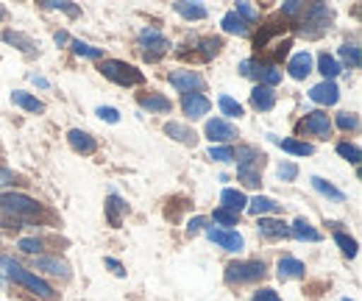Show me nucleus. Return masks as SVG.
<instances>
[{
    "label": "nucleus",
    "mask_w": 362,
    "mask_h": 301,
    "mask_svg": "<svg viewBox=\"0 0 362 301\" xmlns=\"http://www.w3.org/2000/svg\"><path fill=\"white\" fill-rule=\"evenodd\" d=\"M0 268L6 271V276H8L11 282L23 285V288H25V290H31L34 296H40V299H53V288L47 285L45 279H40L37 273L25 271L20 262H14V259H8V257H0Z\"/></svg>",
    "instance_id": "f257e3e1"
},
{
    "label": "nucleus",
    "mask_w": 362,
    "mask_h": 301,
    "mask_svg": "<svg viewBox=\"0 0 362 301\" xmlns=\"http://www.w3.org/2000/svg\"><path fill=\"white\" fill-rule=\"evenodd\" d=\"M262 154L251 145H243L237 148V176L245 187H259L262 184V176H259V168H262Z\"/></svg>",
    "instance_id": "f03ea898"
},
{
    "label": "nucleus",
    "mask_w": 362,
    "mask_h": 301,
    "mask_svg": "<svg viewBox=\"0 0 362 301\" xmlns=\"http://www.w3.org/2000/svg\"><path fill=\"white\" fill-rule=\"evenodd\" d=\"M100 73H103L109 81H115V84H120V86H136L145 81V76H142L136 67L126 64V62H117V59H103Z\"/></svg>",
    "instance_id": "7ed1b4c3"
},
{
    "label": "nucleus",
    "mask_w": 362,
    "mask_h": 301,
    "mask_svg": "<svg viewBox=\"0 0 362 301\" xmlns=\"http://www.w3.org/2000/svg\"><path fill=\"white\" fill-rule=\"evenodd\" d=\"M240 70H243V76L245 79H257L262 86H276L281 81V70L271 64V62H251V59H245L243 64H240Z\"/></svg>",
    "instance_id": "20e7f679"
},
{
    "label": "nucleus",
    "mask_w": 362,
    "mask_h": 301,
    "mask_svg": "<svg viewBox=\"0 0 362 301\" xmlns=\"http://www.w3.org/2000/svg\"><path fill=\"white\" fill-rule=\"evenodd\" d=\"M0 210L14 217H34L40 212V204L23 193H3L0 195Z\"/></svg>",
    "instance_id": "39448f33"
},
{
    "label": "nucleus",
    "mask_w": 362,
    "mask_h": 301,
    "mask_svg": "<svg viewBox=\"0 0 362 301\" xmlns=\"http://www.w3.org/2000/svg\"><path fill=\"white\" fill-rule=\"evenodd\" d=\"M265 276V265L259 262V259H245V262H231L226 265V282H237V285H243V282H257V279H262Z\"/></svg>",
    "instance_id": "423d86ee"
},
{
    "label": "nucleus",
    "mask_w": 362,
    "mask_h": 301,
    "mask_svg": "<svg viewBox=\"0 0 362 301\" xmlns=\"http://www.w3.org/2000/svg\"><path fill=\"white\" fill-rule=\"evenodd\" d=\"M139 45H142V56H145L148 62H156V59H162V56L170 50L168 37L159 34L156 28H142V31H139Z\"/></svg>",
    "instance_id": "0eeeda50"
},
{
    "label": "nucleus",
    "mask_w": 362,
    "mask_h": 301,
    "mask_svg": "<svg viewBox=\"0 0 362 301\" xmlns=\"http://www.w3.org/2000/svg\"><path fill=\"white\" fill-rule=\"evenodd\" d=\"M329 20H332L329 6H326V3H313V6L307 8V20H304L301 34H307V37H317V34H323V31L329 28Z\"/></svg>",
    "instance_id": "6e6552de"
},
{
    "label": "nucleus",
    "mask_w": 362,
    "mask_h": 301,
    "mask_svg": "<svg viewBox=\"0 0 362 301\" xmlns=\"http://www.w3.org/2000/svg\"><path fill=\"white\" fill-rule=\"evenodd\" d=\"M181 109H184V115H187L189 120H198V118L209 115L212 103H209V98L201 95V92H187V95H181Z\"/></svg>",
    "instance_id": "1a4fd4ad"
},
{
    "label": "nucleus",
    "mask_w": 362,
    "mask_h": 301,
    "mask_svg": "<svg viewBox=\"0 0 362 301\" xmlns=\"http://www.w3.org/2000/svg\"><path fill=\"white\" fill-rule=\"evenodd\" d=\"M206 237L212 240V243H218L221 249H226V251H243V237L234 232V229H221V226H209L206 229Z\"/></svg>",
    "instance_id": "9d476101"
},
{
    "label": "nucleus",
    "mask_w": 362,
    "mask_h": 301,
    "mask_svg": "<svg viewBox=\"0 0 362 301\" xmlns=\"http://www.w3.org/2000/svg\"><path fill=\"white\" fill-rule=\"evenodd\" d=\"M168 79H170V84L176 86L179 92H184V95H187V92H201V89H204V79H201L195 70H173Z\"/></svg>",
    "instance_id": "9b49d317"
},
{
    "label": "nucleus",
    "mask_w": 362,
    "mask_h": 301,
    "mask_svg": "<svg viewBox=\"0 0 362 301\" xmlns=\"http://www.w3.org/2000/svg\"><path fill=\"white\" fill-rule=\"evenodd\" d=\"M332 129V120L326 112H310L304 120H301V131L304 134H313V137H326Z\"/></svg>",
    "instance_id": "f8f14e48"
},
{
    "label": "nucleus",
    "mask_w": 362,
    "mask_h": 301,
    "mask_svg": "<svg viewBox=\"0 0 362 301\" xmlns=\"http://www.w3.org/2000/svg\"><path fill=\"white\" fill-rule=\"evenodd\" d=\"M310 98L315 103H320V106H334L340 101V89H337L334 81H320V84H315L310 89Z\"/></svg>",
    "instance_id": "ddd939ff"
},
{
    "label": "nucleus",
    "mask_w": 362,
    "mask_h": 301,
    "mask_svg": "<svg viewBox=\"0 0 362 301\" xmlns=\"http://www.w3.org/2000/svg\"><path fill=\"white\" fill-rule=\"evenodd\" d=\"M204 134H206L212 142H231V140L237 137V129H234L231 123H226L223 118H215V120H209V123H206Z\"/></svg>",
    "instance_id": "4468645a"
},
{
    "label": "nucleus",
    "mask_w": 362,
    "mask_h": 301,
    "mask_svg": "<svg viewBox=\"0 0 362 301\" xmlns=\"http://www.w3.org/2000/svg\"><path fill=\"white\" fill-rule=\"evenodd\" d=\"M287 70H290V76L293 79H307L310 73H313V56L307 53V50H301V53H296L293 59H290V64H287Z\"/></svg>",
    "instance_id": "2eb2a0df"
},
{
    "label": "nucleus",
    "mask_w": 362,
    "mask_h": 301,
    "mask_svg": "<svg viewBox=\"0 0 362 301\" xmlns=\"http://www.w3.org/2000/svg\"><path fill=\"white\" fill-rule=\"evenodd\" d=\"M259 234L262 237H290V226L284 223V220H279V217H259Z\"/></svg>",
    "instance_id": "dca6fc26"
},
{
    "label": "nucleus",
    "mask_w": 362,
    "mask_h": 301,
    "mask_svg": "<svg viewBox=\"0 0 362 301\" xmlns=\"http://www.w3.org/2000/svg\"><path fill=\"white\" fill-rule=\"evenodd\" d=\"M139 106L148 109V112H159V115H168V112L173 109L170 98H165V95H159V92H148V95H142V98H139Z\"/></svg>",
    "instance_id": "f3484780"
},
{
    "label": "nucleus",
    "mask_w": 362,
    "mask_h": 301,
    "mask_svg": "<svg viewBox=\"0 0 362 301\" xmlns=\"http://www.w3.org/2000/svg\"><path fill=\"white\" fill-rule=\"evenodd\" d=\"M251 106L254 109H259V112H271L273 106H276V92H273L271 86H254V92H251Z\"/></svg>",
    "instance_id": "a211bd4d"
},
{
    "label": "nucleus",
    "mask_w": 362,
    "mask_h": 301,
    "mask_svg": "<svg viewBox=\"0 0 362 301\" xmlns=\"http://www.w3.org/2000/svg\"><path fill=\"white\" fill-rule=\"evenodd\" d=\"M221 204H223V210L234 212V215H240V212L248 207V198H245L240 190H231V187H226V190L221 193Z\"/></svg>",
    "instance_id": "6ab92c4d"
},
{
    "label": "nucleus",
    "mask_w": 362,
    "mask_h": 301,
    "mask_svg": "<svg viewBox=\"0 0 362 301\" xmlns=\"http://www.w3.org/2000/svg\"><path fill=\"white\" fill-rule=\"evenodd\" d=\"M279 279H301L304 276V262L301 259H296V257H281L279 259Z\"/></svg>",
    "instance_id": "aec40b11"
},
{
    "label": "nucleus",
    "mask_w": 362,
    "mask_h": 301,
    "mask_svg": "<svg viewBox=\"0 0 362 301\" xmlns=\"http://www.w3.org/2000/svg\"><path fill=\"white\" fill-rule=\"evenodd\" d=\"M67 140H70V145H73L78 154H95V151H98V142L92 140L87 131H81V129H73L67 134Z\"/></svg>",
    "instance_id": "412c9836"
},
{
    "label": "nucleus",
    "mask_w": 362,
    "mask_h": 301,
    "mask_svg": "<svg viewBox=\"0 0 362 301\" xmlns=\"http://www.w3.org/2000/svg\"><path fill=\"white\" fill-rule=\"evenodd\" d=\"M165 131H168L176 142H181V145H195V142H198V134L189 129V126H184V123H176V120H170V123L165 126Z\"/></svg>",
    "instance_id": "4be33fe9"
},
{
    "label": "nucleus",
    "mask_w": 362,
    "mask_h": 301,
    "mask_svg": "<svg viewBox=\"0 0 362 301\" xmlns=\"http://www.w3.org/2000/svg\"><path fill=\"white\" fill-rule=\"evenodd\" d=\"M290 234H293L296 240H307V243H317V240H320V232L313 229V223L304 220V217H298V220L290 226Z\"/></svg>",
    "instance_id": "5701e85b"
},
{
    "label": "nucleus",
    "mask_w": 362,
    "mask_h": 301,
    "mask_svg": "<svg viewBox=\"0 0 362 301\" xmlns=\"http://www.w3.org/2000/svg\"><path fill=\"white\" fill-rule=\"evenodd\" d=\"M11 101H14V106H20V109H25V112H45V103H42L40 98L23 92V89H14V92H11Z\"/></svg>",
    "instance_id": "b1692460"
},
{
    "label": "nucleus",
    "mask_w": 362,
    "mask_h": 301,
    "mask_svg": "<svg viewBox=\"0 0 362 301\" xmlns=\"http://www.w3.org/2000/svg\"><path fill=\"white\" fill-rule=\"evenodd\" d=\"M3 40L8 45H17L23 53H28V56H34L37 50H40V45L34 42L31 37H25V34H20V31H3Z\"/></svg>",
    "instance_id": "393cba45"
},
{
    "label": "nucleus",
    "mask_w": 362,
    "mask_h": 301,
    "mask_svg": "<svg viewBox=\"0 0 362 301\" xmlns=\"http://www.w3.org/2000/svg\"><path fill=\"white\" fill-rule=\"evenodd\" d=\"M271 140L281 145V151L296 154V157H313V154H315V148H313L310 142H304V140H276V137H271Z\"/></svg>",
    "instance_id": "a878e982"
},
{
    "label": "nucleus",
    "mask_w": 362,
    "mask_h": 301,
    "mask_svg": "<svg viewBox=\"0 0 362 301\" xmlns=\"http://www.w3.org/2000/svg\"><path fill=\"white\" fill-rule=\"evenodd\" d=\"M37 268H40V271H45V273H53V276H62V279H67V276H70L67 262H62V259H56V257H40L37 259Z\"/></svg>",
    "instance_id": "bb28decb"
},
{
    "label": "nucleus",
    "mask_w": 362,
    "mask_h": 301,
    "mask_svg": "<svg viewBox=\"0 0 362 301\" xmlns=\"http://www.w3.org/2000/svg\"><path fill=\"white\" fill-rule=\"evenodd\" d=\"M251 215H268V212H279V204L268 198V195H257L254 201H248V207H245Z\"/></svg>",
    "instance_id": "cd10ccee"
},
{
    "label": "nucleus",
    "mask_w": 362,
    "mask_h": 301,
    "mask_svg": "<svg viewBox=\"0 0 362 301\" xmlns=\"http://www.w3.org/2000/svg\"><path fill=\"white\" fill-rule=\"evenodd\" d=\"M317 67H320V73H323V81H332L334 76H340V73H343V67L337 64V59H334V56H329V53H320Z\"/></svg>",
    "instance_id": "c85d7f7f"
},
{
    "label": "nucleus",
    "mask_w": 362,
    "mask_h": 301,
    "mask_svg": "<svg viewBox=\"0 0 362 301\" xmlns=\"http://www.w3.org/2000/svg\"><path fill=\"white\" fill-rule=\"evenodd\" d=\"M129 207H126V201L120 198V195H109V204H106V220L112 223V226H120V212H126Z\"/></svg>",
    "instance_id": "c756f323"
},
{
    "label": "nucleus",
    "mask_w": 362,
    "mask_h": 301,
    "mask_svg": "<svg viewBox=\"0 0 362 301\" xmlns=\"http://www.w3.org/2000/svg\"><path fill=\"white\" fill-rule=\"evenodd\" d=\"M221 25H223V31H226V34L248 37V25H245V23H243V20H240V17L234 14V11H228L226 17H223V23H221Z\"/></svg>",
    "instance_id": "7c9ffc66"
},
{
    "label": "nucleus",
    "mask_w": 362,
    "mask_h": 301,
    "mask_svg": "<svg viewBox=\"0 0 362 301\" xmlns=\"http://www.w3.org/2000/svg\"><path fill=\"white\" fill-rule=\"evenodd\" d=\"M173 6H176V11L184 14L187 20H204V17H206V8L198 6V3H184V0H179V3H173Z\"/></svg>",
    "instance_id": "2f4dec72"
},
{
    "label": "nucleus",
    "mask_w": 362,
    "mask_h": 301,
    "mask_svg": "<svg viewBox=\"0 0 362 301\" xmlns=\"http://www.w3.org/2000/svg\"><path fill=\"white\" fill-rule=\"evenodd\" d=\"M313 187H315L317 193H323L326 198H332V201H343L346 195H343V190H337V187H332L326 178H320V176H313Z\"/></svg>",
    "instance_id": "473e14b6"
},
{
    "label": "nucleus",
    "mask_w": 362,
    "mask_h": 301,
    "mask_svg": "<svg viewBox=\"0 0 362 301\" xmlns=\"http://www.w3.org/2000/svg\"><path fill=\"white\" fill-rule=\"evenodd\" d=\"M337 53H340V59H343L349 67H360L362 64V53H360V47H357V45H343Z\"/></svg>",
    "instance_id": "72a5a7b5"
},
{
    "label": "nucleus",
    "mask_w": 362,
    "mask_h": 301,
    "mask_svg": "<svg viewBox=\"0 0 362 301\" xmlns=\"http://www.w3.org/2000/svg\"><path fill=\"white\" fill-rule=\"evenodd\" d=\"M334 243L343 249L346 257H357V249H360V246H357L354 237H349V234H343V232H334Z\"/></svg>",
    "instance_id": "f704fd0d"
},
{
    "label": "nucleus",
    "mask_w": 362,
    "mask_h": 301,
    "mask_svg": "<svg viewBox=\"0 0 362 301\" xmlns=\"http://www.w3.org/2000/svg\"><path fill=\"white\" fill-rule=\"evenodd\" d=\"M218 106H221V112H223L226 118H240V115H243V106H240L234 98H228V95H221V98H218Z\"/></svg>",
    "instance_id": "c9c22d12"
},
{
    "label": "nucleus",
    "mask_w": 362,
    "mask_h": 301,
    "mask_svg": "<svg viewBox=\"0 0 362 301\" xmlns=\"http://www.w3.org/2000/svg\"><path fill=\"white\" fill-rule=\"evenodd\" d=\"M198 47H201V56H204V59H212V56H218V53H221V47H223V40L206 37V40H201V42H198Z\"/></svg>",
    "instance_id": "e433bc0d"
},
{
    "label": "nucleus",
    "mask_w": 362,
    "mask_h": 301,
    "mask_svg": "<svg viewBox=\"0 0 362 301\" xmlns=\"http://www.w3.org/2000/svg\"><path fill=\"white\" fill-rule=\"evenodd\" d=\"M73 53H76V56H84V59H100V56H103L100 47H92V45L81 42V40H73Z\"/></svg>",
    "instance_id": "4c0bfd02"
},
{
    "label": "nucleus",
    "mask_w": 362,
    "mask_h": 301,
    "mask_svg": "<svg viewBox=\"0 0 362 301\" xmlns=\"http://www.w3.org/2000/svg\"><path fill=\"white\" fill-rule=\"evenodd\" d=\"M234 14H237V17H240V20L245 23V25H248V23H257V20H259V11H257V8L251 6V3H237V11H234Z\"/></svg>",
    "instance_id": "58836bf2"
},
{
    "label": "nucleus",
    "mask_w": 362,
    "mask_h": 301,
    "mask_svg": "<svg viewBox=\"0 0 362 301\" xmlns=\"http://www.w3.org/2000/svg\"><path fill=\"white\" fill-rule=\"evenodd\" d=\"M337 154H340L343 159L354 162V165H360V159H362L360 148H357V145H351V142H340V145H337Z\"/></svg>",
    "instance_id": "ea45409f"
},
{
    "label": "nucleus",
    "mask_w": 362,
    "mask_h": 301,
    "mask_svg": "<svg viewBox=\"0 0 362 301\" xmlns=\"http://www.w3.org/2000/svg\"><path fill=\"white\" fill-rule=\"evenodd\" d=\"M209 159H215V162H231L234 159V148H228V145H212L209 148Z\"/></svg>",
    "instance_id": "a19ab883"
},
{
    "label": "nucleus",
    "mask_w": 362,
    "mask_h": 301,
    "mask_svg": "<svg viewBox=\"0 0 362 301\" xmlns=\"http://www.w3.org/2000/svg\"><path fill=\"white\" fill-rule=\"evenodd\" d=\"M42 6H45V8H59V11H67L70 17H76V14H78V8H76L73 3H67V0H45Z\"/></svg>",
    "instance_id": "79ce46f5"
},
{
    "label": "nucleus",
    "mask_w": 362,
    "mask_h": 301,
    "mask_svg": "<svg viewBox=\"0 0 362 301\" xmlns=\"http://www.w3.org/2000/svg\"><path fill=\"white\" fill-rule=\"evenodd\" d=\"M337 126L343 131H351L360 126V118L357 115H349V112H343V115H337Z\"/></svg>",
    "instance_id": "37998d69"
},
{
    "label": "nucleus",
    "mask_w": 362,
    "mask_h": 301,
    "mask_svg": "<svg viewBox=\"0 0 362 301\" xmlns=\"http://www.w3.org/2000/svg\"><path fill=\"white\" fill-rule=\"evenodd\" d=\"M215 223H221V226H237V215L221 207V210H215Z\"/></svg>",
    "instance_id": "c03bdc74"
},
{
    "label": "nucleus",
    "mask_w": 362,
    "mask_h": 301,
    "mask_svg": "<svg viewBox=\"0 0 362 301\" xmlns=\"http://www.w3.org/2000/svg\"><path fill=\"white\" fill-rule=\"evenodd\" d=\"M296 176H298V168H296L293 162H281V165H279V178H281V181H293Z\"/></svg>",
    "instance_id": "a18cd8bd"
},
{
    "label": "nucleus",
    "mask_w": 362,
    "mask_h": 301,
    "mask_svg": "<svg viewBox=\"0 0 362 301\" xmlns=\"http://www.w3.org/2000/svg\"><path fill=\"white\" fill-rule=\"evenodd\" d=\"M98 118L106 120V123H117V120H120V112L112 109V106H100V109H98Z\"/></svg>",
    "instance_id": "49530a36"
},
{
    "label": "nucleus",
    "mask_w": 362,
    "mask_h": 301,
    "mask_svg": "<svg viewBox=\"0 0 362 301\" xmlns=\"http://www.w3.org/2000/svg\"><path fill=\"white\" fill-rule=\"evenodd\" d=\"M17 246H20V249H23L25 254H37V251L42 249V243H40V240H28V237H23V240H20Z\"/></svg>",
    "instance_id": "de8ad7c7"
},
{
    "label": "nucleus",
    "mask_w": 362,
    "mask_h": 301,
    "mask_svg": "<svg viewBox=\"0 0 362 301\" xmlns=\"http://www.w3.org/2000/svg\"><path fill=\"white\" fill-rule=\"evenodd\" d=\"M204 226H206V217H192V220L187 223V234L192 237V234H198V232H201Z\"/></svg>",
    "instance_id": "09e8293b"
},
{
    "label": "nucleus",
    "mask_w": 362,
    "mask_h": 301,
    "mask_svg": "<svg viewBox=\"0 0 362 301\" xmlns=\"http://www.w3.org/2000/svg\"><path fill=\"white\" fill-rule=\"evenodd\" d=\"M251 301H281V299H279V293H276V290H271V288H262V290H259V293H257Z\"/></svg>",
    "instance_id": "8fccbe9b"
},
{
    "label": "nucleus",
    "mask_w": 362,
    "mask_h": 301,
    "mask_svg": "<svg viewBox=\"0 0 362 301\" xmlns=\"http://www.w3.org/2000/svg\"><path fill=\"white\" fill-rule=\"evenodd\" d=\"M301 8H304V3H298V0H290V3H284V6H281V14L293 17V14H298Z\"/></svg>",
    "instance_id": "3c124183"
},
{
    "label": "nucleus",
    "mask_w": 362,
    "mask_h": 301,
    "mask_svg": "<svg viewBox=\"0 0 362 301\" xmlns=\"http://www.w3.org/2000/svg\"><path fill=\"white\" fill-rule=\"evenodd\" d=\"M103 262L112 268V273H117V276H126V268H123V265H120V262H117L115 257H106Z\"/></svg>",
    "instance_id": "603ef678"
},
{
    "label": "nucleus",
    "mask_w": 362,
    "mask_h": 301,
    "mask_svg": "<svg viewBox=\"0 0 362 301\" xmlns=\"http://www.w3.org/2000/svg\"><path fill=\"white\" fill-rule=\"evenodd\" d=\"M11 181H14V176H11V173L0 171V184H11Z\"/></svg>",
    "instance_id": "864d4df0"
},
{
    "label": "nucleus",
    "mask_w": 362,
    "mask_h": 301,
    "mask_svg": "<svg viewBox=\"0 0 362 301\" xmlns=\"http://www.w3.org/2000/svg\"><path fill=\"white\" fill-rule=\"evenodd\" d=\"M53 40H56V45H64L67 40H70V37H67L64 31H56V37H53Z\"/></svg>",
    "instance_id": "5fc2aeb1"
},
{
    "label": "nucleus",
    "mask_w": 362,
    "mask_h": 301,
    "mask_svg": "<svg viewBox=\"0 0 362 301\" xmlns=\"http://www.w3.org/2000/svg\"><path fill=\"white\" fill-rule=\"evenodd\" d=\"M31 81H34V84H40V86H47V79H42V76H31Z\"/></svg>",
    "instance_id": "6e6d98bb"
},
{
    "label": "nucleus",
    "mask_w": 362,
    "mask_h": 301,
    "mask_svg": "<svg viewBox=\"0 0 362 301\" xmlns=\"http://www.w3.org/2000/svg\"><path fill=\"white\" fill-rule=\"evenodd\" d=\"M0 285H3V279H0Z\"/></svg>",
    "instance_id": "4d7b16f0"
},
{
    "label": "nucleus",
    "mask_w": 362,
    "mask_h": 301,
    "mask_svg": "<svg viewBox=\"0 0 362 301\" xmlns=\"http://www.w3.org/2000/svg\"><path fill=\"white\" fill-rule=\"evenodd\" d=\"M343 301H349V299H343Z\"/></svg>",
    "instance_id": "13d9d810"
}]
</instances>
